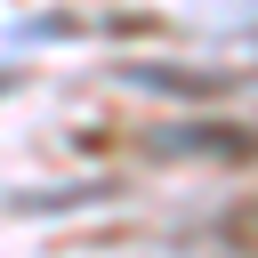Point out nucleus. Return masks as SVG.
<instances>
[{"instance_id":"f257e3e1","label":"nucleus","mask_w":258,"mask_h":258,"mask_svg":"<svg viewBox=\"0 0 258 258\" xmlns=\"http://www.w3.org/2000/svg\"><path fill=\"white\" fill-rule=\"evenodd\" d=\"M8 81H16V73H8V64H0V89H8Z\"/></svg>"}]
</instances>
